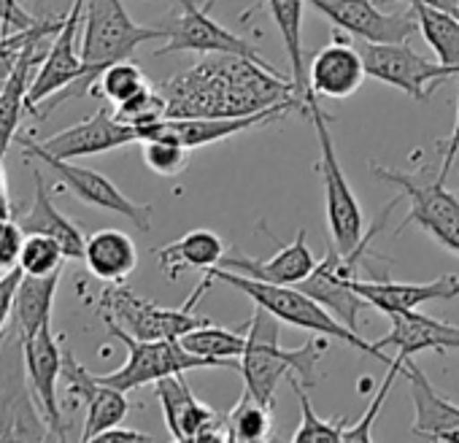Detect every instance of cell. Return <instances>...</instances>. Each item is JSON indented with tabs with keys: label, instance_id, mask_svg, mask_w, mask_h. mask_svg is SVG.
Returning a JSON list of instances; mask_svg holds the SVG:
<instances>
[{
	"label": "cell",
	"instance_id": "obj_30",
	"mask_svg": "<svg viewBox=\"0 0 459 443\" xmlns=\"http://www.w3.org/2000/svg\"><path fill=\"white\" fill-rule=\"evenodd\" d=\"M416 25L435 52L437 63L459 74V17H454L448 9L432 4V0H408Z\"/></svg>",
	"mask_w": 459,
	"mask_h": 443
},
{
	"label": "cell",
	"instance_id": "obj_29",
	"mask_svg": "<svg viewBox=\"0 0 459 443\" xmlns=\"http://www.w3.org/2000/svg\"><path fill=\"white\" fill-rule=\"evenodd\" d=\"M227 252V244L205 228L189 230L186 236H181L178 241L157 249V263L165 271L168 279H178L184 271H208L216 268L221 263Z\"/></svg>",
	"mask_w": 459,
	"mask_h": 443
},
{
	"label": "cell",
	"instance_id": "obj_39",
	"mask_svg": "<svg viewBox=\"0 0 459 443\" xmlns=\"http://www.w3.org/2000/svg\"><path fill=\"white\" fill-rule=\"evenodd\" d=\"M405 354H394V360H392V365H389V376L384 378V384L378 387V392L373 395V403H370V408L354 421V424H349L346 427V432H343V440H359V443H365V440H373V424H376V416H378V411L384 408V403H386V395H389V389H392V384H394V378L403 373V368H405Z\"/></svg>",
	"mask_w": 459,
	"mask_h": 443
},
{
	"label": "cell",
	"instance_id": "obj_1",
	"mask_svg": "<svg viewBox=\"0 0 459 443\" xmlns=\"http://www.w3.org/2000/svg\"><path fill=\"white\" fill-rule=\"evenodd\" d=\"M160 92L168 117H244L298 98L295 84L276 68L238 55H208L168 79Z\"/></svg>",
	"mask_w": 459,
	"mask_h": 443
},
{
	"label": "cell",
	"instance_id": "obj_45",
	"mask_svg": "<svg viewBox=\"0 0 459 443\" xmlns=\"http://www.w3.org/2000/svg\"><path fill=\"white\" fill-rule=\"evenodd\" d=\"M12 200H9V189H6V176H4V165H0V216H12Z\"/></svg>",
	"mask_w": 459,
	"mask_h": 443
},
{
	"label": "cell",
	"instance_id": "obj_18",
	"mask_svg": "<svg viewBox=\"0 0 459 443\" xmlns=\"http://www.w3.org/2000/svg\"><path fill=\"white\" fill-rule=\"evenodd\" d=\"M33 141V138H30ZM138 143V133L130 125H122L111 109H100L95 111L90 119L71 125L55 135H49L47 141L36 143V149L60 157V160H79V157H92V154H103V152H114L122 146Z\"/></svg>",
	"mask_w": 459,
	"mask_h": 443
},
{
	"label": "cell",
	"instance_id": "obj_31",
	"mask_svg": "<svg viewBox=\"0 0 459 443\" xmlns=\"http://www.w3.org/2000/svg\"><path fill=\"white\" fill-rule=\"evenodd\" d=\"M268 12L281 33L284 52L290 57L292 68V84L295 95L303 100L308 92V79H306V55H303V4L306 0H265Z\"/></svg>",
	"mask_w": 459,
	"mask_h": 443
},
{
	"label": "cell",
	"instance_id": "obj_41",
	"mask_svg": "<svg viewBox=\"0 0 459 443\" xmlns=\"http://www.w3.org/2000/svg\"><path fill=\"white\" fill-rule=\"evenodd\" d=\"M22 282V268H14L9 274H0V335L12 322V311H14V295L17 287Z\"/></svg>",
	"mask_w": 459,
	"mask_h": 443
},
{
	"label": "cell",
	"instance_id": "obj_14",
	"mask_svg": "<svg viewBox=\"0 0 459 443\" xmlns=\"http://www.w3.org/2000/svg\"><path fill=\"white\" fill-rule=\"evenodd\" d=\"M306 4L327 17L335 28L370 44H403L419 28L413 9L381 12L370 0H306Z\"/></svg>",
	"mask_w": 459,
	"mask_h": 443
},
{
	"label": "cell",
	"instance_id": "obj_44",
	"mask_svg": "<svg viewBox=\"0 0 459 443\" xmlns=\"http://www.w3.org/2000/svg\"><path fill=\"white\" fill-rule=\"evenodd\" d=\"M95 440H103V443H117V440H157L154 435H146V432H138V430H127V427H111L106 432H100Z\"/></svg>",
	"mask_w": 459,
	"mask_h": 443
},
{
	"label": "cell",
	"instance_id": "obj_42",
	"mask_svg": "<svg viewBox=\"0 0 459 443\" xmlns=\"http://www.w3.org/2000/svg\"><path fill=\"white\" fill-rule=\"evenodd\" d=\"M39 20L30 17L20 0H0V28L4 33H17V30H28L33 28Z\"/></svg>",
	"mask_w": 459,
	"mask_h": 443
},
{
	"label": "cell",
	"instance_id": "obj_25",
	"mask_svg": "<svg viewBox=\"0 0 459 443\" xmlns=\"http://www.w3.org/2000/svg\"><path fill=\"white\" fill-rule=\"evenodd\" d=\"M216 268H227V271H236L241 276H252V279L271 282V284H300L314 274L316 260H314V252L308 249L306 230H298L295 241L284 244L271 260H257V257H244V255H224Z\"/></svg>",
	"mask_w": 459,
	"mask_h": 443
},
{
	"label": "cell",
	"instance_id": "obj_3",
	"mask_svg": "<svg viewBox=\"0 0 459 443\" xmlns=\"http://www.w3.org/2000/svg\"><path fill=\"white\" fill-rule=\"evenodd\" d=\"M168 39V28H143L133 22L122 0H87L84 4V20H82V60H84V79L74 84L71 90L60 92L47 111H52L57 103L71 100V98H84L95 90L100 74L119 63L127 60L141 44Z\"/></svg>",
	"mask_w": 459,
	"mask_h": 443
},
{
	"label": "cell",
	"instance_id": "obj_27",
	"mask_svg": "<svg viewBox=\"0 0 459 443\" xmlns=\"http://www.w3.org/2000/svg\"><path fill=\"white\" fill-rule=\"evenodd\" d=\"M84 263L95 279L106 284H122L138 268V249L127 233L106 228L87 239Z\"/></svg>",
	"mask_w": 459,
	"mask_h": 443
},
{
	"label": "cell",
	"instance_id": "obj_7",
	"mask_svg": "<svg viewBox=\"0 0 459 443\" xmlns=\"http://www.w3.org/2000/svg\"><path fill=\"white\" fill-rule=\"evenodd\" d=\"M370 170L376 173V178L386 184H397L400 192L411 200V211L400 222L397 233H403L413 222V225L429 233L440 247H446L451 255L459 257V192L446 189V184L437 181V176L432 181H424L413 173H403L384 165H373Z\"/></svg>",
	"mask_w": 459,
	"mask_h": 443
},
{
	"label": "cell",
	"instance_id": "obj_20",
	"mask_svg": "<svg viewBox=\"0 0 459 443\" xmlns=\"http://www.w3.org/2000/svg\"><path fill=\"white\" fill-rule=\"evenodd\" d=\"M60 25H63V20H57L52 28L33 36L22 47L12 74L0 82V160L6 157L9 146L17 141V130H20L25 109H28V92H30V84H33V76H36L33 71H36V63L44 60L41 44H44L47 36H55L60 30Z\"/></svg>",
	"mask_w": 459,
	"mask_h": 443
},
{
	"label": "cell",
	"instance_id": "obj_5",
	"mask_svg": "<svg viewBox=\"0 0 459 443\" xmlns=\"http://www.w3.org/2000/svg\"><path fill=\"white\" fill-rule=\"evenodd\" d=\"M108 333L127 346V362L114 370V373H100L98 378L103 384H111L122 392H133L146 384H157L165 376L197 370V368H230L238 370L241 360H211L192 354L178 338H165V341H138L133 338L125 327H119L114 319H103Z\"/></svg>",
	"mask_w": 459,
	"mask_h": 443
},
{
	"label": "cell",
	"instance_id": "obj_43",
	"mask_svg": "<svg viewBox=\"0 0 459 443\" xmlns=\"http://www.w3.org/2000/svg\"><path fill=\"white\" fill-rule=\"evenodd\" d=\"M454 82L459 87V74H454ZM456 146H459V106H456V119H454V130L451 135L443 141V162H440V170H437V181H448L451 170H454V154H456Z\"/></svg>",
	"mask_w": 459,
	"mask_h": 443
},
{
	"label": "cell",
	"instance_id": "obj_36",
	"mask_svg": "<svg viewBox=\"0 0 459 443\" xmlns=\"http://www.w3.org/2000/svg\"><path fill=\"white\" fill-rule=\"evenodd\" d=\"M149 82H146V76H143V71L135 65V63H130V60H119V63H114V65H108L103 74H100V79H98V84H95V90L92 92H98V95H103L108 103H125L127 98H133L138 90H143Z\"/></svg>",
	"mask_w": 459,
	"mask_h": 443
},
{
	"label": "cell",
	"instance_id": "obj_23",
	"mask_svg": "<svg viewBox=\"0 0 459 443\" xmlns=\"http://www.w3.org/2000/svg\"><path fill=\"white\" fill-rule=\"evenodd\" d=\"M351 287L370 303V308H378L381 314L392 311H413L429 300H456L459 298V279L451 274H443L424 284L411 282H373V279H354Z\"/></svg>",
	"mask_w": 459,
	"mask_h": 443
},
{
	"label": "cell",
	"instance_id": "obj_17",
	"mask_svg": "<svg viewBox=\"0 0 459 443\" xmlns=\"http://www.w3.org/2000/svg\"><path fill=\"white\" fill-rule=\"evenodd\" d=\"M63 378H65L68 395L82 397V403L87 405L82 440H95L100 432L125 421L130 411L127 392L111 384H103L98 373H90L71 352H63Z\"/></svg>",
	"mask_w": 459,
	"mask_h": 443
},
{
	"label": "cell",
	"instance_id": "obj_10",
	"mask_svg": "<svg viewBox=\"0 0 459 443\" xmlns=\"http://www.w3.org/2000/svg\"><path fill=\"white\" fill-rule=\"evenodd\" d=\"M17 141H20V146L25 149V157H33V160L47 162V165L55 170V176L60 178V184H63L65 189H71L82 203L130 219L141 233H149V230H152V213H154V208H152L149 203H135V200H130L108 176H103V173H98V170H92V168L76 165V162H71V160L52 157V154L36 149L30 138H17Z\"/></svg>",
	"mask_w": 459,
	"mask_h": 443
},
{
	"label": "cell",
	"instance_id": "obj_8",
	"mask_svg": "<svg viewBox=\"0 0 459 443\" xmlns=\"http://www.w3.org/2000/svg\"><path fill=\"white\" fill-rule=\"evenodd\" d=\"M197 298L189 295V300L181 308H162L152 300L138 298L130 287L108 284L100 295V314L103 319H114L119 327H125L138 341H165V338H181L195 327L211 325V319L195 314Z\"/></svg>",
	"mask_w": 459,
	"mask_h": 443
},
{
	"label": "cell",
	"instance_id": "obj_33",
	"mask_svg": "<svg viewBox=\"0 0 459 443\" xmlns=\"http://www.w3.org/2000/svg\"><path fill=\"white\" fill-rule=\"evenodd\" d=\"M227 427H230V440H268L273 432L271 405L244 392V397L227 413Z\"/></svg>",
	"mask_w": 459,
	"mask_h": 443
},
{
	"label": "cell",
	"instance_id": "obj_16",
	"mask_svg": "<svg viewBox=\"0 0 459 443\" xmlns=\"http://www.w3.org/2000/svg\"><path fill=\"white\" fill-rule=\"evenodd\" d=\"M12 330L0 335V440H55V430L47 416H39L30 389L20 365L12 362L4 349Z\"/></svg>",
	"mask_w": 459,
	"mask_h": 443
},
{
	"label": "cell",
	"instance_id": "obj_34",
	"mask_svg": "<svg viewBox=\"0 0 459 443\" xmlns=\"http://www.w3.org/2000/svg\"><path fill=\"white\" fill-rule=\"evenodd\" d=\"M290 384H292V389H295V395H298V403H300V427L295 430V435H292V440L295 443H314V440H327V443H341L343 440V432H346V421L343 419H333V421H327V419H322L316 411H314V405H311V400H308V387L298 378V376H290L287 378Z\"/></svg>",
	"mask_w": 459,
	"mask_h": 443
},
{
	"label": "cell",
	"instance_id": "obj_4",
	"mask_svg": "<svg viewBox=\"0 0 459 443\" xmlns=\"http://www.w3.org/2000/svg\"><path fill=\"white\" fill-rule=\"evenodd\" d=\"M203 276H211L213 284H227L233 290H241L244 295H249L255 300V306H263L265 311H271L284 325L343 341L351 349H359L362 354H370V357L392 365V360L384 354V349H378L373 341H365L357 330L346 327L319 300H314L308 292H303L295 284H271V282H260L252 276H241V274L227 271V268H208V271H203Z\"/></svg>",
	"mask_w": 459,
	"mask_h": 443
},
{
	"label": "cell",
	"instance_id": "obj_19",
	"mask_svg": "<svg viewBox=\"0 0 459 443\" xmlns=\"http://www.w3.org/2000/svg\"><path fill=\"white\" fill-rule=\"evenodd\" d=\"M20 346H22V362L30 389L36 392V400L49 427L55 430L57 440H65V421L57 400V378L63 376V349L55 338L52 322H47L33 338L20 341Z\"/></svg>",
	"mask_w": 459,
	"mask_h": 443
},
{
	"label": "cell",
	"instance_id": "obj_46",
	"mask_svg": "<svg viewBox=\"0 0 459 443\" xmlns=\"http://www.w3.org/2000/svg\"><path fill=\"white\" fill-rule=\"evenodd\" d=\"M459 168V146H456V154H454V170Z\"/></svg>",
	"mask_w": 459,
	"mask_h": 443
},
{
	"label": "cell",
	"instance_id": "obj_22",
	"mask_svg": "<svg viewBox=\"0 0 459 443\" xmlns=\"http://www.w3.org/2000/svg\"><path fill=\"white\" fill-rule=\"evenodd\" d=\"M392 327L384 338L373 341L378 349L394 346L400 354L413 357L419 352L435 349L437 354H448V352H459V325H448L432 317L413 311H392L386 314Z\"/></svg>",
	"mask_w": 459,
	"mask_h": 443
},
{
	"label": "cell",
	"instance_id": "obj_24",
	"mask_svg": "<svg viewBox=\"0 0 459 443\" xmlns=\"http://www.w3.org/2000/svg\"><path fill=\"white\" fill-rule=\"evenodd\" d=\"M365 76H368V68H365L362 52L335 39V44L314 55L311 71H308V90L319 98L343 100L362 87Z\"/></svg>",
	"mask_w": 459,
	"mask_h": 443
},
{
	"label": "cell",
	"instance_id": "obj_13",
	"mask_svg": "<svg viewBox=\"0 0 459 443\" xmlns=\"http://www.w3.org/2000/svg\"><path fill=\"white\" fill-rule=\"evenodd\" d=\"M84 4L87 0H74L68 14L63 17L60 30L55 33L52 47L44 52V60L33 76L30 92H28V111H39V106L44 100H49L52 95H60L65 90H71L74 84H79L84 79V60H82V49H76V36L84 20Z\"/></svg>",
	"mask_w": 459,
	"mask_h": 443
},
{
	"label": "cell",
	"instance_id": "obj_12",
	"mask_svg": "<svg viewBox=\"0 0 459 443\" xmlns=\"http://www.w3.org/2000/svg\"><path fill=\"white\" fill-rule=\"evenodd\" d=\"M362 60L368 68V76L403 90L413 100H427L435 87H440L446 79H454V71L421 57L413 52L405 41L403 44H362Z\"/></svg>",
	"mask_w": 459,
	"mask_h": 443
},
{
	"label": "cell",
	"instance_id": "obj_21",
	"mask_svg": "<svg viewBox=\"0 0 459 443\" xmlns=\"http://www.w3.org/2000/svg\"><path fill=\"white\" fill-rule=\"evenodd\" d=\"M403 373L408 378L413 400L411 432L421 440H459V405L435 392L424 370L411 362V357L405 360Z\"/></svg>",
	"mask_w": 459,
	"mask_h": 443
},
{
	"label": "cell",
	"instance_id": "obj_2",
	"mask_svg": "<svg viewBox=\"0 0 459 443\" xmlns=\"http://www.w3.org/2000/svg\"><path fill=\"white\" fill-rule=\"evenodd\" d=\"M244 327H247V352L241 354L238 373L249 395H255L257 400L273 408L276 387L281 378H290V373H298V378L308 389L319 384L316 362L325 357L330 346L327 335L308 338L298 349H281L279 343L281 319H276L263 306H255V314Z\"/></svg>",
	"mask_w": 459,
	"mask_h": 443
},
{
	"label": "cell",
	"instance_id": "obj_40",
	"mask_svg": "<svg viewBox=\"0 0 459 443\" xmlns=\"http://www.w3.org/2000/svg\"><path fill=\"white\" fill-rule=\"evenodd\" d=\"M25 230L14 216H0V274L20 268V252L25 244Z\"/></svg>",
	"mask_w": 459,
	"mask_h": 443
},
{
	"label": "cell",
	"instance_id": "obj_15",
	"mask_svg": "<svg viewBox=\"0 0 459 443\" xmlns=\"http://www.w3.org/2000/svg\"><path fill=\"white\" fill-rule=\"evenodd\" d=\"M154 389L165 413L168 432L176 440H230L227 413H219L197 400L184 373L160 378Z\"/></svg>",
	"mask_w": 459,
	"mask_h": 443
},
{
	"label": "cell",
	"instance_id": "obj_32",
	"mask_svg": "<svg viewBox=\"0 0 459 443\" xmlns=\"http://www.w3.org/2000/svg\"><path fill=\"white\" fill-rule=\"evenodd\" d=\"M178 341L192 354H200V357H211V360H241V354L247 352V327L227 330V327L203 325V327L189 330Z\"/></svg>",
	"mask_w": 459,
	"mask_h": 443
},
{
	"label": "cell",
	"instance_id": "obj_37",
	"mask_svg": "<svg viewBox=\"0 0 459 443\" xmlns=\"http://www.w3.org/2000/svg\"><path fill=\"white\" fill-rule=\"evenodd\" d=\"M114 117L122 125H130V127L138 130L143 125H152V122L168 117V103H165V95L160 90H154L152 84H146L133 98H127L125 103H117L114 106Z\"/></svg>",
	"mask_w": 459,
	"mask_h": 443
},
{
	"label": "cell",
	"instance_id": "obj_11",
	"mask_svg": "<svg viewBox=\"0 0 459 443\" xmlns=\"http://www.w3.org/2000/svg\"><path fill=\"white\" fill-rule=\"evenodd\" d=\"M181 6L178 17L170 22L168 28V39L165 44L154 52V57H165V55H176V52H197V55H238V57H249L260 65L273 68L260 52L257 47H252L247 39L236 36L233 30L221 28L219 22L211 20L205 6H197L195 0H176Z\"/></svg>",
	"mask_w": 459,
	"mask_h": 443
},
{
	"label": "cell",
	"instance_id": "obj_47",
	"mask_svg": "<svg viewBox=\"0 0 459 443\" xmlns=\"http://www.w3.org/2000/svg\"><path fill=\"white\" fill-rule=\"evenodd\" d=\"M213 4H216V0H203V6H205L208 12H211V6H213Z\"/></svg>",
	"mask_w": 459,
	"mask_h": 443
},
{
	"label": "cell",
	"instance_id": "obj_9",
	"mask_svg": "<svg viewBox=\"0 0 459 443\" xmlns=\"http://www.w3.org/2000/svg\"><path fill=\"white\" fill-rule=\"evenodd\" d=\"M303 100L300 98H290L281 100L271 109L255 111V114H244V117H162L152 125L138 127V143L141 141H154V138H165V141H176L181 146L200 149V146H211L216 141H227L233 135H241L247 130H255L260 125H271L284 119L290 111H295Z\"/></svg>",
	"mask_w": 459,
	"mask_h": 443
},
{
	"label": "cell",
	"instance_id": "obj_6",
	"mask_svg": "<svg viewBox=\"0 0 459 443\" xmlns=\"http://www.w3.org/2000/svg\"><path fill=\"white\" fill-rule=\"evenodd\" d=\"M303 109L311 114L314 130H316V143H319V173H322V187H325V219H327V230L333 239V247L338 252H351L365 236L362 225L365 216L359 208V200L338 162V152L330 135V119L319 106V95L311 90L303 95Z\"/></svg>",
	"mask_w": 459,
	"mask_h": 443
},
{
	"label": "cell",
	"instance_id": "obj_35",
	"mask_svg": "<svg viewBox=\"0 0 459 443\" xmlns=\"http://www.w3.org/2000/svg\"><path fill=\"white\" fill-rule=\"evenodd\" d=\"M68 260L63 244L52 236L30 233L25 236L22 252H20V268L30 276H49L55 271H63V263Z\"/></svg>",
	"mask_w": 459,
	"mask_h": 443
},
{
	"label": "cell",
	"instance_id": "obj_38",
	"mask_svg": "<svg viewBox=\"0 0 459 443\" xmlns=\"http://www.w3.org/2000/svg\"><path fill=\"white\" fill-rule=\"evenodd\" d=\"M141 146H143L146 168L154 170L157 176H178L189 165V149L176 141L154 138V141H141Z\"/></svg>",
	"mask_w": 459,
	"mask_h": 443
},
{
	"label": "cell",
	"instance_id": "obj_28",
	"mask_svg": "<svg viewBox=\"0 0 459 443\" xmlns=\"http://www.w3.org/2000/svg\"><path fill=\"white\" fill-rule=\"evenodd\" d=\"M63 271H55L49 276H30L22 274V282L14 295V311H12V327L17 333V341L33 338L47 322H52V306L60 287Z\"/></svg>",
	"mask_w": 459,
	"mask_h": 443
},
{
	"label": "cell",
	"instance_id": "obj_26",
	"mask_svg": "<svg viewBox=\"0 0 459 443\" xmlns=\"http://www.w3.org/2000/svg\"><path fill=\"white\" fill-rule=\"evenodd\" d=\"M28 165L33 168V162L28 160ZM33 200L30 208L22 211L17 216V222L22 225V230L30 233H41V236H52L63 244L68 260H84V233L79 230V225H74V219H68L52 200V192L47 187V178L39 168H33Z\"/></svg>",
	"mask_w": 459,
	"mask_h": 443
}]
</instances>
